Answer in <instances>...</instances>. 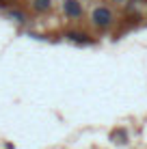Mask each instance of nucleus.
Returning <instances> with one entry per match:
<instances>
[{
  "label": "nucleus",
  "mask_w": 147,
  "mask_h": 149,
  "mask_svg": "<svg viewBox=\"0 0 147 149\" xmlns=\"http://www.w3.org/2000/svg\"><path fill=\"white\" fill-rule=\"evenodd\" d=\"M91 22H93L98 28H108L110 24L115 22V15H113V11H110L106 4H102V7H95V9H93Z\"/></svg>",
  "instance_id": "nucleus-1"
},
{
  "label": "nucleus",
  "mask_w": 147,
  "mask_h": 149,
  "mask_svg": "<svg viewBox=\"0 0 147 149\" xmlns=\"http://www.w3.org/2000/svg\"><path fill=\"white\" fill-rule=\"evenodd\" d=\"M63 13L69 19H78L82 17V2L80 0H63Z\"/></svg>",
  "instance_id": "nucleus-2"
},
{
  "label": "nucleus",
  "mask_w": 147,
  "mask_h": 149,
  "mask_svg": "<svg viewBox=\"0 0 147 149\" xmlns=\"http://www.w3.org/2000/svg\"><path fill=\"white\" fill-rule=\"evenodd\" d=\"M65 37H67L69 41H74V43H80V45L93 43V39H91L87 33H76V30H69V33H65Z\"/></svg>",
  "instance_id": "nucleus-3"
},
{
  "label": "nucleus",
  "mask_w": 147,
  "mask_h": 149,
  "mask_svg": "<svg viewBox=\"0 0 147 149\" xmlns=\"http://www.w3.org/2000/svg\"><path fill=\"white\" fill-rule=\"evenodd\" d=\"M110 141L119 143V145H125V143H128V132H125L123 127H119V130H115L113 134H110Z\"/></svg>",
  "instance_id": "nucleus-4"
},
{
  "label": "nucleus",
  "mask_w": 147,
  "mask_h": 149,
  "mask_svg": "<svg viewBox=\"0 0 147 149\" xmlns=\"http://www.w3.org/2000/svg\"><path fill=\"white\" fill-rule=\"evenodd\" d=\"M52 7V0H33V9L37 13H48Z\"/></svg>",
  "instance_id": "nucleus-5"
},
{
  "label": "nucleus",
  "mask_w": 147,
  "mask_h": 149,
  "mask_svg": "<svg viewBox=\"0 0 147 149\" xmlns=\"http://www.w3.org/2000/svg\"><path fill=\"white\" fill-rule=\"evenodd\" d=\"M11 17H15V22H26V15L20 11H11Z\"/></svg>",
  "instance_id": "nucleus-6"
},
{
  "label": "nucleus",
  "mask_w": 147,
  "mask_h": 149,
  "mask_svg": "<svg viewBox=\"0 0 147 149\" xmlns=\"http://www.w3.org/2000/svg\"><path fill=\"white\" fill-rule=\"evenodd\" d=\"M117 2H123V0H117Z\"/></svg>",
  "instance_id": "nucleus-7"
}]
</instances>
